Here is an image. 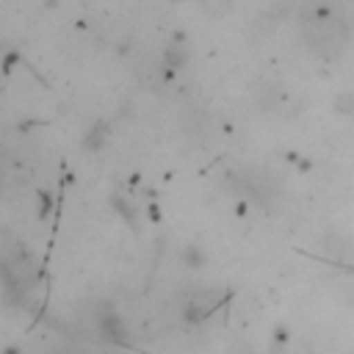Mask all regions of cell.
<instances>
[{
	"instance_id": "1",
	"label": "cell",
	"mask_w": 354,
	"mask_h": 354,
	"mask_svg": "<svg viewBox=\"0 0 354 354\" xmlns=\"http://www.w3.org/2000/svg\"><path fill=\"white\" fill-rule=\"evenodd\" d=\"M304 30H307L310 44H313L318 53H324V55H332V53L343 44V36H346L340 19H337L335 14H329L326 8L313 11V14L307 17V22H304Z\"/></svg>"
},
{
	"instance_id": "2",
	"label": "cell",
	"mask_w": 354,
	"mask_h": 354,
	"mask_svg": "<svg viewBox=\"0 0 354 354\" xmlns=\"http://www.w3.org/2000/svg\"><path fill=\"white\" fill-rule=\"evenodd\" d=\"M100 332H102V337H105V340H111V343H116V340H124V337H127V329H124L122 318L116 315V310H105V313L100 315Z\"/></svg>"
},
{
	"instance_id": "3",
	"label": "cell",
	"mask_w": 354,
	"mask_h": 354,
	"mask_svg": "<svg viewBox=\"0 0 354 354\" xmlns=\"http://www.w3.org/2000/svg\"><path fill=\"white\" fill-rule=\"evenodd\" d=\"M180 260H183V266H188V268H202V266L207 263V254H205L196 243H188V246H183Z\"/></svg>"
},
{
	"instance_id": "4",
	"label": "cell",
	"mask_w": 354,
	"mask_h": 354,
	"mask_svg": "<svg viewBox=\"0 0 354 354\" xmlns=\"http://www.w3.org/2000/svg\"><path fill=\"white\" fill-rule=\"evenodd\" d=\"M188 61V47L183 41H171L169 50H166V64L169 66H183Z\"/></svg>"
},
{
	"instance_id": "5",
	"label": "cell",
	"mask_w": 354,
	"mask_h": 354,
	"mask_svg": "<svg viewBox=\"0 0 354 354\" xmlns=\"http://www.w3.org/2000/svg\"><path fill=\"white\" fill-rule=\"evenodd\" d=\"M113 207H116V210H119V213H122L127 221H133V218H136V216H133V210H130V207L122 202V196H113Z\"/></svg>"
}]
</instances>
